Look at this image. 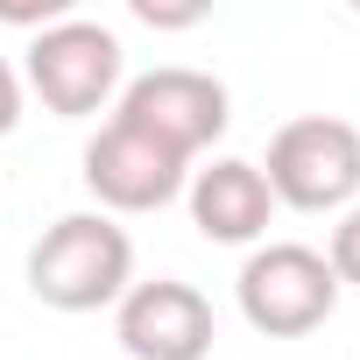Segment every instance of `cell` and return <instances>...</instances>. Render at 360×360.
<instances>
[{"mask_svg":"<svg viewBox=\"0 0 360 360\" xmlns=\"http://www.w3.org/2000/svg\"><path fill=\"white\" fill-rule=\"evenodd\" d=\"M22 85L57 120H85V113H99L120 92V36L99 29V22H85V15H64V22L36 29L29 64H22Z\"/></svg>","mask_w":360,"mask_h":360,"instance_id":"4","label":"cell"},{"mask_svg":"<svg viewBox=\"0 0 360 360\" xmlns=\"http://www.w3.org/2000/svg\"><path fill=\"white\" fill-rule=\"evenodd\" d=\"M262 176L290 212H346L360 198V127L339 113H297L276 127Z\"/></svg>","mask_w":360,"mask_h":360,"instance_id":"2","label":"cell"},{"mask_svg":"<svg viewBox=\"0 0 360 360\" xmlns=\"http://www.w3.org/2000/svg\"><path fill=\"white\" fill-rule=\"evenodd\" d=\"M325 262H332L339 290H346V283H360V205H346V212H339V226H332V248H325Z\"/></svg>","mask_w":360,"mask_h":360,"instance_id":"9","label":"cell"},{"mask_svg":"<svg viewBox=\"0 0 360 360\" xmlns=\"http://www.w3.org/2000/svg\"><path fill=\"white\" fill-rule=\"evenodd\" d=\"M15 120H22V71L0 57V141L15 134Z\"/></svg>","mask_w":360,"mask_h":360,"instance_id":"10","label":"cell"},{"mask_svg":"<svg viewBox=\"0 0 360 360\" xmlns=\"http://www.w3.org/2000/svg\"><path fill=\"white\" fill-rule=\"evenodd\" d=\"M233 297H240V318H248L255 332H269V339H304V332H318V325L332 318L339 276H332V262H325L318 248H304V240H269V248H255V255L240 262Z\"/></svg>","mask_w":360,"mask_h":360,"instance_id":"3","label":"cell"},{"mask_svg":"<svg viewBox=\"0 0 360 360\" xmlns=\"http://www.w3.org/2000/svg\"><path fill=\"white\" fill-rule=\"evenodd\" d=\"M191 226L212 240V248H255L276 219V198H269V176L262 162H240V155H219L205 169H191Z\"/></svg>","mask_w":360,"mask_h":360,"instance_id":"8","label":"cell"},{"mask_svg":"<svg viewBox=\"0 0 360 360\" xmlns=\"http://www.w3.org/2000/svg\"><path fill=\"white\" fill-rule=\"evenodd\" d=\"M120 127H141L148 141H162L169 155L198 162L219 134H226V85L212 71H191V64H162V71H141L120 85V106H113Z\"/></svg>","mask_w":360,"mask_h":360,"instance_id":"5","label":"cell"},{"mask_svg":"<svg viewBox=\"0 0 360 360\" xmlns=\"http://www.w3.org/2000/svg\"><path fill=\"white\" fill-rule=\"evenodd\" d=\"M148 29H191V22H205V8H134Z\"/></svg>","mask_w":360,"mask_h":360,"instance_id":"11","label":"cell"},{"mask_svg":"<svg viewBox=\"0 0 360 360\" xmlns=\"http://www.w3.org/2000/svg\"><path fill=\"white\" fill-rule=\"evenodd\" d=\"M29 290L50 311H106L134 290V240L106 212H64L29 248Z\"/></svg>","mask_w":360,"mask_h":360,"instance_id":"1","label":"cell"},{"mask_svg":"<svg viewBox=\"0 0 360 360\" xmlns=\"http://www.w3.org/2000/svg\"><path fill=\"white\" fill-rule=\"evenodd\" d=\"M113 332L134 360H205L219 325H212V304L176 283V276H155V283H134L120 304H113Z\"/></svg>","mask_w":360,"mask_h":360,"instance_id":"7","label":"cell"},{"mask_svg":"<svg viewBox=\"0 0 360 360\" xmlns=\"http://www.w3.org/2000/svg\"><path fill=\"white\" fill-rule=\"evenodd\" d=\"M184 184H191V162L169 155L162 141H148L141 127L106 120L85 141V191L106 205V219L113 212H162Z\"/></svg>","mask_w":360,"mask_h":360,"instance_id":"6","label":"cell"}]
</instances>
